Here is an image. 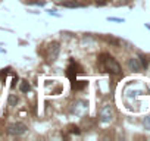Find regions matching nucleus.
I'll list each match as a JSON object with an SVG mask.
<instances>
[{
    "label": "nucleus",
    "instance_id": "obj_5",
    "mask_svg": "<svg viewBox=\"0 0 150 141\" xmlns=\"http://www.w3.org/2000/svg\"><path fill=\"white\" fill-rule=\"evenodd\" d=\"M83 70V68L75 62V60H71V63H69V66H68V72H66V75H68V78H71V81H74L75 80V77H77L80 72Z\"/></svg>",
    "mask_w": 150,
    "mask_h": 141
},
{
    "label": "nucleus",
    "instance_id": "obj_8",
    "mask_svg": "<svg viewBox=\"0 0 150 141\" xmlns=\"http://www.w3.org/2000/svg\"><path fill=\"white\" fill-rule=\"evenodd\" d=\"M8 103H9V106H16V104H18V97H16V96H13V94H11V96H9Z\"/></svg>",
    "mask_w": 150,
    "mask_h": 141
},
{
    "label": "nucleus",
    "instance_id": "obj_1",
    "mask_svg": "<svg viewBox=\"0 0 150 141\" xmlns=\"http://www.w3.org/2000/svg\"><path fill=\"white\" fill-rule=\"evenodd\" d=\"M100 63L103 66V69L109 74H119L121 72V65L116 62V59H113L110 54L105 53L100 54Z\"/></svg>",
    "mask_w": 150,
    "mask_h": 141
},
{
    "label": "nucleus",
    "instance_id": "obj_12",
    "mask_svg": "<svg viewBox=\"0 0 150 141\" xmlns=\"http://www.w3.org/2000/svg\"><path fill=\"white\" fill-rule=\"evenodd\" d=\"M109 21H116V22H124V19H121V18H109Z\"/></svg>",
    "mask_w": 150,
    "mask_h": 141
},
{
    "label": "nucleus",
    "instance_id": "obj_4",
    "mask_svg": "<svg viewBox=\"0 0 150 141\" xmlns=\"http://www.w3.org/2000/svg\"><path fill=\"white\" fill-rule=\"evenodd\" d=\"M27 125L25 123H22V122H15V123H11L9 125V128H8V131H9V134L11 135H22V134H25L27 132Z\"/></svg>",
    "mask_w": 150,
    "mask_h": 141
},
{
    "label": "nucleus",
    "instance_id": "obj_11",
    "mask_svg": "<svg viewBox=\"0 0 150 141\" xmlns=\"http://www.w3.org/2000/svg\"><path fill=\"white\" fill-rule=\"evenodd\" d=\"M144 126H146L147 129H150V116H147V118L144 119Z\"/></svg>",
    "mask_w": 150,
    "mask_h": 141
},
{
    "label": "nucleus",
    "instance_id": "obj_2",
    "mask_svg": "<svg viewBox=\"0 0 150 141\" xmlns=\"http://www.w3.org/2000/svg\"><path fill=\"white\" fill-rule=\"evenodd\" d=\"M59 51H60V44L57 41H52L47 47H46V53H44V57L49 63H53L57 56H59Z\"/></svg>",
    "mask_w": 150,
    "mask_h": 141
},
{
    "label": "nucleus",
    "instance_id": "obj_13",
    "mask_svg": "<svg viewBox=\"0 0 150 141\" xmlns=\"http://www.w3.org/2000/svg\"><path fill=\"white\" fill-rule=\"evenodd\" d=\"M96 2H97L99 5H103V3H106V0H96Z\"/></svg>",
    "mask_w": 150,
    "mask_h": 141
},
{
    "label": "nucleus",
    "instance_id": "obj_10",
    "mask_svg": "<svg viewBox=\"0 0 150 141\" xmlns=\"http://www.w3.org/2000/svg\"><path fill=\"white\" fill-rule=\"evenodd\" d=\"M140 59H141V66H143V68H146V66L149 65V62H147V59H146L144 56H141Z\"/></svg>",
    "mask_w": 150,
    "mask_h": 141
},
{
    "label": "nucleus",
    "instance_id": "obj_3",
    "mask_svg": "<svg viewBox=\"0 0 150 141\" xmlns=\"http://www.w3.org/2000/svg\"><path fill=\"white\" fill-rule=\"evenodd\" d=\"M99 118H100V122H103V123H109V122L113 119V109H112V106H109V104L103 106L102 110H100Z\"/></svg>",
    "mask_w": 150,
    "mask_h": 141
},
{
    "label": "nucleus",
    "instance_id": "obj_7",
    "mask_svg": "<svg viewBox=\"0 0 150 141\" xmlns=\"http://www.w3.org/2000/svg\"><path fill=\"white\" fill-rule=\"evenodd\" d=\"M63 6L65 8H84V5L80 2H63Z\"/></svg>",
    "mask_w": 150,
    "mask_h": 141
},
{
    "label": "nucleus",
    "instance_id": "obj_6",
    "mask_svg": "<svg viewBox=\"0 0 150 141\" xmlns=\"http://www.w3.org/2000/svg\"><path fill=\"white\" fill-rule=\"evenodd\" d=\"M128 68L132 70V72H140L141 70V63H140V59H135V57H131L128 60Z\"/></svg>",
    "mask_w": 150,
    "mask_h": 141
},
{
    "label": "nucleus",
    "instance_id": "obj_9",
    "mask_svg": "<svg viewBox=\"0 0 150 141\" xmlns=\"http://www.w3.org/2000/svg\"><path fill=\"white\" fill-rule=\"evenodd\" d=\"M21 90H22L24 93H28V91H30V85H28L27 81H22V84H21Z\"/></svg>",
    "mask_w": 150,
    "mask_h": 141
}]
</instances>
